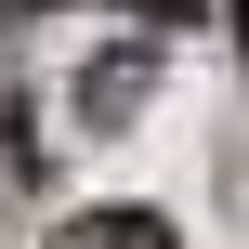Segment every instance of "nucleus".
<instances>
[{
	"label": "nucleus",
	"instance_id": "f257e3e1",
	"mask_svg": "<svg viewBox=\"0 0 249 249\" xmlns=\"http://www.w3.org/2000/svg\"><path fill=\"white\" fill-rule=\"evenodd\" d=\"M144 92H158V53H105V66L79 79V131H131Z\"/></svg>",
	"mask_w": 249,
	"mask_h": 249
},
{
	"label": "nucleus",
	"instance_id": "f03ea898",
	"mask_svg": "<svg viewBox=\"0 0 249 249\" xmlns=\"http://www.w3.org/2000/svg\"><path fill=\"white\" fill-rule=\"evenodd\" d=\"M66 249H184V236H171V210L105 197V210H79V223H66Z\"/></svg>",
	"mask_w": 249,
	"mask_h": 249
},
{
	"label": "nucleus",
	"instance_id": "7ed1b4c3",
	"mask_svg": "<svg viewBox=\"0 0 249 249\" xmlns=\"http://www.w3.org/2000/svg\"><path fill=\"white\" fill-rule=\"evenodd\" d=\"M118 13H144V26H197L210 0H118Z\"/></svg>",
	"mask_w": 249,
	"mask_h": 249
},
{
	"label": "nucleus",
	"instance_id": "20e7f679",
	"mask_svg": "<svg viewBox=\"0 0 249 249\" xmlns=\"http://www.w3.org/2000/svg\"><path fill=\"white\" fill-rule=\"evenodd\" d=\"M0 13H66V0H0Z\"/></svg>",
	"mask_w": 249,
	"mask_h": 249
},
{
	"label": "nucleus",
	"instance_id": "39448f33",
	"mask_svg": "<svg viewBox=\"0 0 249 249\" xmlns=\"http://www.w3.org/2000/svg\"><path fill=\"white\" fill-rule=\"evenodd\" d=\"M236 39H249V0H236Z\"/></svg>",
	"mask_w": 249,
	"mask_h": 249
}]
</instances>
